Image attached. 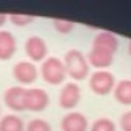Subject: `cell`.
Returning a JSON list of instances; mask_svg holds the SVG:
<instances>
[{"instance_id": "obj_1", "label": "cell", "mask_w": 131, "mask_h": 131, "mask_svg": "<svg viewBox=\"0 0 131 131\" xmlns=\"http://www.w3.org/2000/svg\"><path fill=\"white\" fill-rule=\"evenodd\" d=\"M63 65H65V70H67V74L74 83L83 81V79H86L89 76L91 65L88 62V57L78 49H71L65 53Z\"/></svg>"}, {"instance_id": "obj_2", "label": "cell", "mask_w": 131, "mask_h": 131, "mask_svg": "<svg viewBox=\"0 0 131 131\" xmlns=\"http://www.w3.org/2000/svg\"><path fill=\"white\" fill-rule=\"evenodd\" d=\"M39 73L44 79V83L50 84V86H58V84H65L67 79V70H65L63 60H60L57 57H47L42 62Z\"/></svg>"}, {"instance_id": "obj_3", "label": "cell", "mask_w": 131, "mask_h": 131, "mask_svg": "<svg viewBox=\"0 0 131 131\" xmlns=\"http://www.w3.org/2000/svg\"><path fill=\"white\" fill-rule=\"evenodd\" d=\"M117 81L115 76L107 70H97L89 76V88L95 95H108L113 92Z\"/></svg>"}, {"instance_id": "obj_4", "label": "cell", "mask_w": 131, "mask_h": 131, "mask_svg": "<svg viewBox=\"0 0 131 131\" xmlns=\"http://www.w3.org/2000/svg\"><path fill=\"white\" fill-rule=\"evenodd\" d=\"M12 73L15 81L18 83V86H23V88H29L31 84H34L39 76L37 67L29 60H21V62L15 63Z\"/></svg>"}, {"instance_id": "obj_5", "label": "cell", "mask_w": 131, "mask_h": 131, "mask_svg": "<svg viewBox=\"0 0 131 131\" xmlns=\"http://www.w3.org/2000/svg\"><path fill=\"white\" fill-rule=\"evenodd\" d=\"M79 102H81V88H79V84H76L74 81L65 83L58 92V105L63 110L73 112Z\"/></svg>"}, {"instance_id": "obj_6", "label": "cell", "mask_w": 131, "mask_h": 131, "mask_svg": "<svg viewBox=\"0 0 131 131\" xmlns=\"http://www.w3.org/2000/svg\"><path fill=\"white\" fill-rule=\"evenodd\" d=\"M115 53L117 52H113L112 49L92 44V47H91V50L88 52L86 57H88L89 65L94 67L95 70H107L108 67H112Z\"/></svg>"}, {"instance_id": "obj_7", "label": "cell", "mask_w": 131, "mask_h": 131, "mask_svg": "<svg viewBox=\"0 0 131 131\" xmlns=\"http://www.w3.org/2000/svg\"><path fill=\"white\" fill-rule=\"evenodd\" d=\"M50 97L42 88H26L24 110L26 112H42L49 107Z\"/></svg>"}, {"instance_id": "obj_8", "label": "cell", "mask_w": 131, "mask_h": 131, "mask_svg": "<svg viewBox=\"0 0 131 131\" xmlns=\"http://www.w3.org/2000/svg\"><path fill=\"white\" fill-rule=\"evenodd\" d=\"M24 53L29 58V62L36 63V62H44L47 58L49 53V47L45 39L41 36H29L24 42Z\"/></svg>"}, {"instance_id": "obj_9", "label": "cell", "mask_w": 131, "mask_h": 131, "mask_svg": "<svg viewBox=\"0 0 131 131\" xmlns=\"http://www.w3.org/2000/svg\"><path fill=\"white\" fill-rule=\"evenodd\" d=\"M24 97H26V88L16 84V86H12V88H8L5 91L3 102L10 110H13L15 113L26 112V110H24Z\"/></svg>"}, {"instance_id": "obj_10", "label": "cell", "mask_w": 131, "mask_h": 131, "mask_svg": "<svg viewBox=\"0 0 131 131\" xmlns=\"http://www.w3.org/2000/svg\"><path fill=\"white\" fill-rule=\"evenodd\" d=\"M60 129L62 131H88L89 129V122L86 115L81 112H68L63 115L60 122Z\"/></svg>"}, {"instance_id": "obj_11", "label": "cell", "mask_w": 131, "mask_h": 131, "mask_svg": "<svg viewBox=\"0 0 131 131\" xmlns=\"http://www.w3.org/2000/svg\"><path fill=\"white\" fill-rule=\"evenodd\" d=\"M16 37L13 32L0 31V62H7V60L13 58V55L16 53Z\"/></svg>"}, {"instance_id": "obj_12", "label": "cell", "mask_w": 131, "mask_h": 131, "mask_svg": "<svg viewBox=\"0 0 131 131\" xmlns=\"http://www.w3.org/2000/svg\"><path fill=\"white\" fill-rule=\"evenodd\" d=\"M0 131H26V125L19 115L7 113L0 118Z\"/></svg>"}, {"instance_id": "obj_13", "label": "cell", "mask_w": 131, "mask_h": 131, "mask_svg": "<svg viewBox=\"0 0 131 131\" xmlns=\"http://www.w3.org/2000/svg\"><path fill=\"white\" fill-rule=\"evenodd\" d=\"M113 97L122 105H131V79H122L113 89Z\"/></svg>"}, {"instance_id": "obj_14", "label": "cell", "mask_w": 131, "mask_h": 131, "mask_svg": "<svg viewBox=\"0 0 131 131\" xmlns=\"http://www.w3.org/2000/svg\"><path fill=\"white\" fill-rule=\"evenodd\" d=\"M89 131H117V125H115L113 120L102 117V118H97L95 122H92Z\"/></svg>"}, {"instance_id": "obj_15", "label": "cell", "mask_w": 131, "mask_h": 131, "mask_svg": "<svg viewBox=\"0 0 131 131\" xmlns=\"http://www.w3.org/2000/svg\"><path fill=\"white\" fill-rule=\"evenodd\" d=\"M34 19H36L34 15H23V13H10L8 15V21L12 24H15V26H19V28L34 23Z\"/></svg>"}, {"instance_id": "obj_16", "label": "cell", "mask_w": 131, "mask_h": 131, "mask_svg": "<svg viewBox=\"0 0 131 131\" xmlns=\"http://www.w3.org/2000/svg\"><path fill=\"white\" fill-rule=\"evenodd\" d=\"M52 24H53V29L57 31L58 34H70L74 29V23L73 21H70V19H63V18H55L53 21H52Z\"/></svg>"}, {"instance_id": "obj_17", "label": "cell", "mask_w": 131, "mask_h": 131, "mask_svg": "<svg viewBox=\"0 0 131 131\" xmlns=\"http://www.w3.org/2000/svg\"><path fill=\"white\" fill-rule=\"evenodd\" d=\"M26 131H52V126L44 118H32L31 122H28Z\"/></svg>"}, {"instance_id": "obj_18", "label": "cell", "mask_w": 131, "mask_h": 131, "mask_svg": "<svg viewBox=\"0 0 131 131\" xmlns=\"http://www.w3.org/2000/svg\"><path fill=\"white\" fill-rule=\"evenodd\" d=\"M120 128L122 131H131V110L125 112L120 117Z\"/></svg>"}, {"instance_id": "obj_19", "label": "cell", "mask_w": 131, "mask_h": 131, "mask_svg": "<svg viewBox=\"0 0 131 131\" xmlns=\"http://www.w3.org/2000/svg\"><path fill=\"white\" fill-rule=\"evenodd\" d=\"M8 21V15L5 13H0V31H2V28L5 26V23Z\"/></svg>"}, {"instance_id": "obj_20", "label": "cell", "mask_w": 131, "mask_h": 131, "mask_svg": "<svg viewBox=\"0 0 131 131\" xmlns=\"http://www.w3.org/2000/svg\"><path fill=\"white\" fill-rule=\"evenodd\" d=\"M128 53H129V57H131V41L128 42Z\"/></svg>"}, {"instance_id": "obj_21", "label": "cell", "mask_w": 131, "mask_h": 131, "mask_svg": "<svg viewBox=\"0 0 131 131\" xmlns=\"http://www.w3.org/2000/svg\"><path fill=\"white\" fill-rule=\"evenodd\" d=\"M0 118H2V117H0Z\"/></svg>"}]
</instances>
